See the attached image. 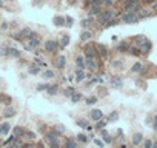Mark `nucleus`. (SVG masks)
<instances>
[{"label":"nucleus","instance_id":"nucleus-34","mask_svg":"<svg viewBox=\"0 0 157 148\" xmlns=\"http://www.w3.org/2000/svg\"><path fill=\"white\" fill-rule=\"evenodd\" d=\"M75 65H77L78 68H85V66H86V65H85V57H83V56H77Z\"/></svg>","mask_w":157,"mask_h":148},{"label":"nucleus","instance_id":"nucleus-28","mask_svg":"<svg viewBox=\"0 0 157 148\" xmlns=\"http://www.w3.org/2000/svg\"><path fill=\"white\" fill-rule=\"evenodd\" d=\"M8 51H10V45H6V43L0 45V56L2 57H8Z\"/></svg>","mask_w":157,"mask_h":148},{"label":"nucleus","instance_id":"nucleus-33","mask_svg":"<svg viewBox=\"0 0 157 148\" xmlns=\"http://www.w3.org/2000/svg\"><path fill=\"white\" fill-rule=\"evenodd\" d=\"M142 140H143V134H142V133H136L134 137H132V143H134V145H140Z\"/></svg>","mask_w":157,"mask_h":148},{"label":"nucleus","instance_id":"nucleus-20","mask_svg":"<svg viewBox=\"0 0 157 148\" xmlns=\"http://www.w3.org/2000/svg\"><path fill=\"white\" fill-rule=\"evenodd\" d=\"M111 85H113L114 88H120V87L123 85V79H122L120 76H114V77H111Z\"/></svg>","mask_w":157,"mask_h":148},{"label":"nucleus","instance_id":"nucleus-35","mask_svg":"<svg viewBox=\"0 0 157 148\" xmlns=\"http://www.w3.org/2000/svg\"><path fill=\"white\" fill-rule=\"evenodd\" d=\"M128 53H129L131 56H140V49H139L137 45H136V46H129V48H128Z\"/></svg>","mask_w":157,"mask_h":148},{"label":"nucleus","instance_id":"nucleus-11","mask_svg":"<svg viewBox=\"0 0 157 148\" xmlns=\"http://www.w3.org/2000/svg\"><path fill=\"white\" fill-rule=\"evenodd\" d=\"M83 51H85V57H97L96 45H86Z\"/></svg>","mask_w":157,"mask_h":148},{"label":"nucleus","instance_id":"nucleus-10","mask_svg":"<svg viewBox=\"0 0 157 148\" xmlns=\"http://www.w3.org/2000/svg\"><path fill=\"white\" fill-rule=\"evenodd\" d=\"M85 65L88 69H91V72H96L97 71V62H96V57H86L85 59Z\"/></svg>","mask_w":157,"mask_h":148},{"label":"nucleus","instance_id":"nucleus-9","mask_svg":"<svg viewBox=\"0 0 157 148\" xmlns=\"http://www.w3.org/2000/svg\"><path fill=\"white\" fill-rule=\"evenodd\" d=\"M96 51H97V56L100 59H106L108 57V48L102 43H96Z\"/></svg>","mask_w":157,"mask_h":148},{"label":"nucleus","instance_id":"nucleus-5","mask_svg":"<svg viewBox=\"0 0 157 148\" xmlns=\"http://www.w3.org/2000/svg\"><path fill=\"white\" fill-rule=\"evenodd\" d=\"M122 22H123V23L136 25V23L139 22V17H137V14H136V13H125V14L122 16Z\"/></svg>","mask_w":157,"mask_h":148},{"label":"nucleus","instance_id":"nucleus-48","mask_svg":"<svg viewBox=\"0 0 157 148\" xmlns=\"http://www.w3.org/2000/svg\"><path fill=\"white\" fill-rule=\"evenodd\" d=\"M122 65H123V62H122V60H119V59H117V60H114V62L111 63V66H113V68H117V69H119V68H122Z\"/></svg>","mask_w":157,"mask_h":148},{"label":"nucleus","instance_id":"nucleus-40","mask_svg":"<svg viewBox=\"0 0 157 148\" xmlns=\"http://www.w3.org/2000/svg\"><path fill=\"white\" fill-rule=\"evenodd\" d=\"M82 100V94L80 93H74L72 96H71V102L72 103H77V102H80Z\"/></svg>","mask_w":157,"mask_h":148},{"label":"nucleus","instance_id":"nucleus-2","mask_svg":"<svg viewBox=\"0 0 157 148\" xmlns=\"http://www.w3.org/2000/svg\"><path fill=\"white\" fill-rule=\"evenodd\" d=\"M45 139H46V142H48L51 146H60V145H62V142H60V139H59V134H57L54 130L48 131V133L45 134Z\"/></svg>","mask_w":157,"mask_h":148},{"label":"nucleus","instance_id":"nucleus-18","mask_svg":"<svg viewBox=\"0 0 157 148\" xmlns=\"http://www.w3.org/2000/svg\"><path fill=\"white\" fill-rule=\"evenodd\" d=\"M94 23V19H93V16H88L86 19H83L82 22H80V26L83 28V29H88V28H91V25Z\"/></svg>","mask_w":157,"mask_h":148},{"label":"nucleus","instance_id":"nucleus-25","mask_svg":"<svg viewBox=\"0 0 157 148\" xmlns=\"http://www.w3.org/2000/svg\"><path fill=\"white\" fill-rule=\"evenodd\" d=\"M143 71H145V66H143L140 62H136V63L132 65V68H131V72H136V74L143 72Z\"/></svg>","mask_w":157,"mask_h":148},{"label":"nucleus","instance_id":"nucleus-21","mask_svg":"<svg viewBox=\"0 0 157 148\" xmlns=\"http://www.w3.org/2000/svg\"><path fill=\"white\" fill-rule=\"evenodd\" d=\"M11 130V125L10 122H2L0 123V136H3V134H8Z\"/></svg>","mask_w":157,"mask_h":148},{"label":"nucleus","instance_id":"nucleus-24","mask_svg":"<svg viewBox=\"0 0 157 148\" xmlns=\"http://www.w3.org/2000/svg\"><path fill=\"white\" fill-rule=\"evenodd\" d=\"M52 22H54L56 26H63V25H66V19H65L63 16H56V17L52 19Z\"/></svg>","mask_w":157,"mask_h":148},{"label":"nucleus","instance_id":"nucleus-50","mask_svg":"<svg viewBox=\"0 0 157 148\" xmlns=\"http://www.w3.org/2000/svg\"><path fill=\"white\" fill-rule=\"evenodd\" d=\"M48 85H49V84H39V85H37V91H46Z\"/></svg>","mask_w":157,"mask_h":148},{"label":"nucleus","instance_id":"nucleus-41","mask_svg":"<svg viewBox=\"0 0 157 148\" xmlns=\"http://www.w3.org/2000/svg\"><path fill=\"white\" fill-rule=\"evenodd\" d=\"M77 142H80V143H86V142H88V137H86L83 133H78V134H77Z\"/></svg>","mask_w":157,"mask_h":148},{"label":"nucleus","instance_id":"nucleus-31","mask_svg":"<svg viewBox=\"0 0 157 148\" xmlns=\"http://www.w3.org/2000/svg\"><path fill=\"white\" fill-rule=\"evenodd\" d=\"M128 48H129L128 42H120V43L117 45V51H119V53H125V51H128Z\"/></svg>","mask_w":157,"mask_h":148},{"label":"nucleus","instance_id":"nucleus-27","mask_svg":"<svg viewBox=\"0 0 157 148\" xmlns=\"http://www.w3.org/2000/svg\"><path fill=\"white\" fill-rule=\"evenodd\" d=\"M8 57H14V59H19L20 57V51L14 46H10V51H8Z\"/></svg>","mask_w":157,"mask_h":148},{"label":"nucleus","instance_id":"nucleus-23","mask_svg":"<svg viewBox=\"0 0 157 148\" xmlns=\"http://www.w3.org/2000/svg\"><path fill=\"white\" fill-rule=\"evenodd\" d=\"M0 103H3L5 107H6V105H11V103H13L11 96H8V94H2V93H0Z\"/></svg>","mask_w":157,"mask_h":148},{"label":"nucleus","instance_id":"nucleus-19","mask_svg":"<svg viewBox=\"0 0 157 148\" xmlns=\"http://www.w3.org/2000/svg\"><path fill=\"white\" fill-rule=\"evenodd\" d=\"M85 77H86V72L83 71V68H78V69L75 71V82H77V84H80Z\"/></svg>","mask_w":157,"mask_h":148},{"label":"nucleus","instance_id":"nucleus-38","mask_svg":"<svg viewBox=\"0 0 157 148\" xmlns=\"http://www.w3.org/2000/svg\"><path fill=\"white\" fill-rule=\"evenodd\" d=\"M54 131H56V133H57L59 136H60V134H65V133H66L65 127H63V125H60V123H59V125H54Z\"/></svg>","mask_w":157,"mask_h":148},{"label":"nucleus","instance_id":"nucleus-29","mask_svg":"<svg viewBox=\"0 0 157 148\" xmlns=\"http://www.w3.org/2000/svg\"><path fill=\"white\" fill-rule=\"evenodd\" d=\"M100 134H102V139H103L106 143H111V142H113V139L109 137V133H108L105 128H103V130H100Z\"/></svg>","mask_w":157,"mask_h":148},{"label":"nucleus","instance_id":"nucleus-14","mask_svg":"<svg viewBox=\"0 0 157 148\" xmlns=\"http://www.w3.org/2000/svg\"><path fill=\"white\" fill-rule=\"evenodd\" d=\"M31 33H33V29H31L29 26H25V28H22V29H20V33H19V36H20V40H26V39L31 36Z\"/></svg>","mask_w":157,"mask_h":148},{"label":"nucleus","instance_id":"nucleus-4","mask_svg":"<svg viewBox=\"0 0 157 148\" xmlns=\"http://www.w3.org/2000/svg\"><path fill=\"white\" fill-rule=\"evenodd\" d=\"M113 19V11L111 10H102L99 14H97V22L99 23H102V25H105L108 20H111Z\"/></svg>","mask_w":157,"mask_h":148},{"label":"nucleus","instance_id":"nucleus-39","mask_svg":"<svg viewBox=\"0 0 157 148\" xmlns=\"http://www.w3.org/2000/svg\"><path fill=\"white\" fill-rule=\"evenodd\" d=\"M65 145H66L68 148H75V146H77V140H74V139H69V137H68V139L65 140Z\"/></svg>","mask_w":157,"mask_h":148},{"label":"nucleus","instance_id":"nucleus-54","mask_svg":"<svg viewBox=\"0 0 157 148\" xmlns=\"http://www.w3.org/2000/svg\"><path fill=\"white\" fill-rule=\"evenodd\" d=\"M65 19H66V22H68V25L71 26V25H72V22H74V20H72V17H69V16H66Z\"/></svg>","mask_w":157,"mask_h":148},{"label":"nucleus","instance_id":"nucleus-58","mask_svg":"<svg viewBox=\"0 0 157 148\" xmlns=\"http://www.w3.org/2000/svg\"><path fill=\"white\" fill-rule=\"evenodd\" d=\"M0 8H5V3H3V0H0Z\"/></svg>","mask_w":157,"mask_h":148},{"label":"nucleus","instance_id":"nucleus-3","mask_svg":"<svg viewBox=\"0 0 157 148\" xmlns=\"http://www.w3.org/2000/svg\"><path fill=\"white\" fill-rule=\"evenodd\" d=\"M40 37L39 36H31V37H28L26 39V42H25V49H28V51H31V49H36V48H39L40 46Z\"/></svg>","mask_w":157,"mask_h":148},{"label":"nucleus","instance_id":"nucleus-26","mask_svg":"<svg viewBox=\"0 0 157 148\" xmlns=\"http://www.w3.org/2000/svg\"><path fill=\"white\" fill-rule=\"evenodd\" d=\"M57 91H59V85H56V84H49V85H48V88H46V93H48L49 96L57 94Z\"/></svg>","mask_w":157,"mask_h":148},{"label":"nucleus","instance_id":"nucleus-55","mask_svg":"<svg viewBox=\"0 0 157 148\" xmlns=\"http://www.w3.org/2000/svg\"><path fill=\"white\" fill-rule=\"evenodd\" d=\"M132 2H137V0H122L123 5H128V3H132Z\"/></svg>","mask_w":157,"mask_h":148},{"label":"nucleus","instance_id":"nucleus-8","mask_svg":"<svg viewBox=\"0 0 157 148\" xmlns=\"http://www.w3.org/2000/svg\"><path fill=\"white\" fill-rule=\"evenodd\" d=\"M102 0H99V2H94V3H91V6H90V11H88V16H97L100 11H102Z\"/></svg>","mask_w":157,"mask_h":148},{"label":"nucleus","instance_id":"nucleus-32","mask_svg":"<svg viewBox=\"0 0 157 148\" xmlns=\"http://www.w3.org/2000/svg\"><path fill=\"white\" fill-rule=\"evenodd\" d=\"M117 119H119V113H117V111H113V113H109V116L106 117V122L111 123V122H116Z\"/></svg>","mask_w":157,"mask_h":148},{"label":"nucleus","instance_id":"nucleus-57","mask_svg":"<svg viewBox=\"0 0 157 148\" xmlns=\"http://www.w3.org/2000/svg\"><path fill=\"white\" fill-rule=\"evenodd\" d=\"M94 142H96V143H97L99 146H103V142H102V140H99V139H96Z\"/></svg>","mask_w":157,"mask_h":148},{"label":"nucleus","instance_id":"nucleus-47","mask_svg":"<svg viewBox=\"0 0 157 148\" xmlns=\"http://www.w3.org/2000/svg\"><path fill=\"white\" fill-rule=\"evenodd\" d=\"M8 28H10V23L6 20H3L2 23H0V31H8Z\"/></svg>","mask_w":157,"mask_h":148},{"label":"nucleus","instance_id":"nucleus-6","mask_svg":"<svg viewBox=\"0 0 157 148\" xmlns=\"http://www.w3.org/2000/svg\"><path fill=\"white\" fill-rule=\"evenodd\" d=\"M59 49V42L54 40V39H48L45 42V51L46 53H56Z\"/></svg>","mask_w":157,"mask_h":148},{"label":"nucleus","instance_id":"nucleus-15","mask_svg":"<svg viewBox=\"0 0 157 148\" xmlns=\"http://www.w3.org/2000/svg\"><path fill=\"white\" fill-rule=\"evenodd\" d=\"M69 36L68 34H62V37H60V42H59V49H65L66 46H68V43H69Z\"/></svg>","mask_w":157,"mask_h":148},{"label":"nucleus","instance_id":"nucleus-16","mask_svg":"<svg viewBox=\"0 0 157 148\" xmlns=\"http://www.w3.org/2000/svg\"><path fill=\"white\" fill-rule=\"evenodd\" d=\"M54 65H56V68L63 69V68H65V65H66V57H65V56H59V57L54 60Z\"/></svg>","mask_w":157,"mask_h":148},{"label":"nucleus","instance_id":"nucleus-53","mask_svg":"<svg viewBox=\"0 0 157 148\" xmlns=\"http://www.w3.org/2000/svg\"><path fill=\"white\" fill-rule=\"evenodd\" d=\"M151 10H152V11H157V0H154V2H152V5H151Z\"/></svg>","mask_w":157,"mask_h":148},{"label":"nucleus","instance_id":"nucleus-60","mask_svg":"<svg viewBox=\"0 0 157 148\" xmlns=\"http://www.w3.org/2000/svg\"><path fill=\"white\" fill-rule=\"evenodd\" d=\"M154 128H157V116H155V123H154Z\"/></svg>","mask_w":157,"mask_h":148},{"label":"nucleus","instance_id":"nucleus-36","mask_svg":"<svg viewBox=\"0 0 157 148\" xmlns=\"http://www.w3.org/2000/svg\"><path fill=\"white\" fill-rule=\"evenodd\" d=\"M23 134H25V128H22V127H16L14 128V136L16 137H23Z\"/></svg>","mask_w":157,"mask_h":148},{"label":"nucleus","instance_id":"nucleus-44","mask_svg":"<svg viewBox=\"0 0 157 148\" xmlns=\"http://www.w3.org/2000/svg\"><path fill=\"white\" fill-rule=\"evenodd\" d=\"M75 93V90L72 88V87H69V88H66L65 91H63V94H65V97H71L72 94Z\"/></svg>","mask_w":157,"mask_h":148},{"label":"nucleus","instance_id":"nucleus-13","mask_svg":"<svg viewBox=\"0 0 157 148\" xmlns=\"http://www.w3.org/2000/svg\"><path fill=\"white\" fill-rule=\"evenodd\" d=\"M90 117H91V120L97 122V120L103 119V111H102V110H99V108H96V110H91V113H90Z\"/></svg>","mask_w":157,"mask_h":148},{"label":"nucleus","instance_id":"nucleus-49","mask_svg":"<svg viewBox=\"0 0 157 148\" xmlns=\"http://www.w3.org/2000/svg\"><path fill=\"white\" fill-rule=\"evenodd\" d=\"M96 102H97V97H96V96H90V97L86 99V103H88V105H94Z\"/></svg>","mask_w":157,"mask_h":148},{"label":"nucleus","instance_id":"nucleus-30","mask_svg":"<svg viewBox=\"0 0 157 148\" xmlns=\"http://www.w3.org/2000/svg\"><path fill=\"white\" fill-rule=\"evenodd\" d=\"M93 37V34H91V31H88V29H85L82 34H80V40L82 42H86V40H90Z\"/></svg>","mask_w":157,"mask_h":148},{"label":"nucleus","instance_id":"nucleus-22","mask_svg":"<svg viewBox=\"0 0 157 148\" xmlns=\"http://www.w3.org/2000/svg\"><path fill=\"white\" fill-rule=\"evenodd\" d=\"M28 72L31 74V76H37V74H40V66L36 65V63H33V65L28 66Z\"/></svg>","mask_w":157,"mask_h":148},{"label":"nucleus","instance_id":"nucleus-17","mask_svg":"<svg viewBox=\"0 0 157 148\" xmlns=\"http://www.w3.org/2000/svg\"><path fill=\"white\" fill-rule=\"evenodd\" d=\"M151 16H152V10H140V11L137 13V17H139V20L148 19V17H151Z\"/></svg>","mask_w":157,"mask_h":148},{"label":"nucleus","instance_id":"nucleus-12","mask_svg":"<svg viewBox=\"0 0 157 148\" xmlns=\"http://www.w3.org/2000/svg\"><path fill=\"white\" fill-rule=\"evenodd\" d=\"M17 114V110L16 108H13V107H10V105H6V108L3 110V113H2V116L5 117V119H10V117H14Z\"/></svg>","mask_w":157,"mask_h":148},{"label":"nucleus","instance_id":"nucleus-37","mask_svg":"<svg viewBox=\"0 0 157 148\" xmlns=\"http://www.w3.org/2000/svg\"><path fill=\"white\" fill-rule=\"evenodd\" d=\"M42 76H43L45 79H54V76H56V72H54L52 69H46L45 72H42Z\"/></svg>","mask_w":157,"mask_h":148},{"label":"nucleus","instance_id":"nucleus-51","mask_svg":"<svg viewBox=\"0 0 157 148\" xmlns=\"http://www.w3.org/2000/svg\"><path fill=\"white\" fill-rule=\"evenodd\" d=\"M116 2H117V0H102V3L106 5V6H111V5H114Z\"/></svg>","mask_w":157,"mask_h":148},{"label":"nucleus","instance_id":"nucleus-56","mask_svg":"<svg viewBox=\"0 0 157 148\" xmlns=\"http://www.w3.org/2000/svg\"><path fill=\"white\" fill-rule=\"evenodd\" d=\"M151 145H152V142H151V140H145V146H146V148H149Z\"/></svg>","mask_w":157,"mask_h":148},{"label":"nucleus","instance_id":"nucleus-1","mask_svg":"<svg viewBox=\"0 0 157 148\" xmlns=\"http://www.w3.org/2000/svg\"><path fill=\"white\" fill-rule=\"evenodd\" d=\"M136 43H137V46H139V49H140V54H143V56L149 54V51H151V48H152L151 40H148L145 36H137V37H136Z\"/></svg>","mask_w":157,"mask_h":148},{"label":"nucleus","instance_id":"nucleus-45","mask_svg":"<svg viewBox=\"0 0 157 148\" xmlns=\"http://www.w3.org/2000/svg\"><path fill=\"white\" fill-rule=\"evenodd\" d=\"M119 22H117V19H111V20H108L105 25H103V28H109V26H114V25H117Z\"/></svg>","mask_w":157,"mask_h":148},{"label":"nucleus","instance_id":"nucleus-42","mask_svg":"<svg viewBox=\"0 0 157 148\" xmlns=\"http://www.w3.org/2000/svg\"><path fill=\"white\" fill-rule=\"evenodd\" d=\"M75 123H77L78 127H82V128H86V127L90 125L86 119H77V120H75Z\"/></svg>","mask_w":157,"mask_h":148},{"label":"nucleus","instance_id":"nucleus-59","mask_svg":"<svg viewBox=\"0 0 157 148\" xmlns=\"http://www.w3.org/2000/svg\"><path fill=\"white\" fill-rule=\"evenodd\" d=\"M68 2H69V5H74V3H75V0H68Z\"/></svg>","mask_w":157,"mask_h":148},{"label":"nucleus","instance_id":"nucleus-46","mask_svg":"<svg viewBox=\"0 0 157 148\" xmlns=\"http://www.w3.org/2000/svg\"><path fill=\"white\" fill-rule=\"evenodd\" d=\"M106 123H108V122H105L103 119H100V120H97V125H96V128H97V130H103V128L106 127Z\"/></svg>","mask_w":157,"mask_h":148},{"label":"nucleus","instance_id":"nucleus-43","mask_svg":"<svg viewBox=\"0 0 157 148\" xmlns=\"http://www.w3.org/2000/svg\"><path fill=\"white\" fill-rule=\"evenodd\" d=\"M23 137H26V139H31V140H34L37 136H36V133L34 131H28V130H25V134H23Z\"/></svg>","mask_w":157,"mask_h":148},{"label":"nucleus","instance_id":"nucleus-7","mask_svg":"<svg viewBox=\"0 0 157 148\" xmlns=\"http://www.w3.org/2000/svg\"><path fill=\"white\" fill-rule=\"evenodd\" d=\"M140 10H142V3H140V0L125 5V13H136V14H137Z\"/></svg>","mask_w":157,"mask_h":148},{"label":"nucleus","instance_id":"nucleus-52","mask_svg":"<svg viewBox=\"0 0 157 148\" xmlns=\"http://www.w3.org/2000/svg\"><path fill=\"white\" fill-rule=\"evenodd\" d=\"M34 63H36V65H39V66H45V63L42 62V59H40V57H36V59H34Z\"/></svg>","mask_w":157,"mask_h":148}]
</instances>
